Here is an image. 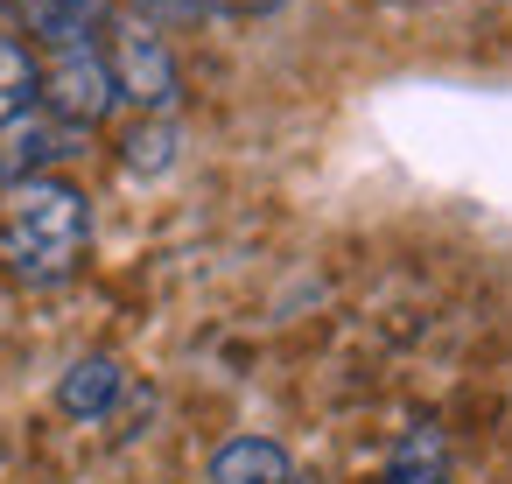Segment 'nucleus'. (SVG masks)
Listing matches in <instances>:
<instances>
[{
    "mask_svg": "<svg viewBox=\"0 0 512 484\" xmlns=\"http://www.w3.org/2000/svg\"><path fill=\"white\" fill-rule=\"evenodd\" d=\"M92 246V197L64 176H22L0 204V267L29 288L64 281Z\"/></svg>",
    "mask_w": 512,
    "mask_h": 484,
    "instance_id": "obj_1",
    "label": "nucleus"
},
{
    "mask_svg": "<svg viewBox=\"0 0 512 484\" xmlns=\"http://www.w3.org/2000/svg\"><path fill=\"white\" fill-rule=\"evenodd\" d=\"M99 50H106V64H113L120 106H134V113H176L183 71H176L169 36H162L148 15H113L106 36H99Z\"/></svg>",
    "mask_w": 512,
    "mask_h": 484,
    "instance_id": "obj_2",
    "label": "nucleus"
},
{
    "mask_svg": "<svg viewBox=\"0 0 512 484\" xmlns=\"http://www.w3.org/2000/svg\"><path fill=\"white\" fill-rule=\"evenodd\" d=\"M113 106H120V85H113V64H106L99 36L92 43H71V50H50V64H43V113H57L64 127L85 134Z\"/></svg>",
    "mask_w": 512,
    "mask_h": 484,
    "instance_id": "obj_3",
    "label": "nucleus"
},
{
    "mask_svg": "<svg viewBox=\"0 0 512 484\" xmlns=\"http://www.w3.org/2000/svg\"><path fill=\"white\" fill-rule=\"evenodd\" d=\"M71 134L78 127H64L57 113H22V120H8V127H0V169H8L15 183L22 176H50V162H64L71 155Z\"/></svg>",
    "mask_w": 512,
    "mask_h": 484,
    "instance_id": "obj_4",
    "label": "nucleus"
},
{
    "mask_svg": "<svg viewBox=\"0 0 512 484\" xmlns=\"http://www.w3.org/2000/svg\"><path fill=\"white\" fill-rule=\"evenodd\" d=\"M15 15H22V36H36L43 50H71L113 22V0H15Z\"/></svg>",
    "mask_w": 512,
    "mask_h": 484,
    "instance_id": "obj_5",
    "label": "nucleus"
},
{
    "mask_svg": "<svg viewBox=\"0 0 512 484\" xmlns=\"http://www.w3.org/2000/svg\"><path fill=\"white\" fill-rule=\"evenodd\" d=\"M120 393H127V365H120L113 351H92V358H78V365L57 379V407H64L71 421H106V414L120 407Z\"/></svg>",
    "mask_w": 512,
    "mask_h": 484,
    "instance_id": "obj_6",
    "label": "nucleus"
},
{
    "mask_svg": "<svg viewBox=\"0 0 512 484\" xmlns=\"http://www.w3.org/2000/svg\"><path fill=\"white\" fill-rule=\"evenodd\" d=\"M204 484H295V456L274 435H232V442H218Z\"/></svg>",
    "mask_w": 512,
    "mask_h": 484,
    "instance_id": "obj_7",
    "label": "nucleus"
},
{
    "mask_svg": "<svg viewBox=\"0 0 512 484\" xmlns=\"http://www.w3.org/2000/svg\"><path fill=\"white\" fill-rule=\"evenodd\" d=\"M176 155H183L176 113H141V120L127 127V141H120V169H127V176H169Z\"/></svg>",
    "mask_w": 512,
    "mask_h": 484,
    "instance_id": "obj_8",
    "label": "nucleus"
},
{
    "mask_svg": "<svg viewBox=\"0 0 512 484\" xmlns=\"http://www.w3.org/2000/svg\"><path fill=\"white\" fill-rule=\"evenodd\" d=\"M36 106H43V64H36V50L22 36L0 29V127L36 113Z\"/></svg>",
    "mask_w": 512,
    "mask_h": 484,
    "instance_id": "obj_9",
    "label": "nucleus"
},
{
    "mask_svg": "<svg viewBox=\"0 0 512 484\" xmlns=\"http://www.w3.org/2000/svg\"><path fill=\"white\" fill-rule=\"evenodd\" d=\"M379 484H449V449H442V435H435V428H414V435L393 449V463L379 470Z\"/></svg>",
    "mask_w": 512,
    "mask_h": 484,
    "instance_id": "obj_10",
    "label": "nucleus"
},
{
    "mask_svg": "<svg viewBox=\"0 0 512 484\" xmlns=\"http://www.w3.org/2000/svg\"><path fill=\"white\" fill-rule=\"evenodd\" d=\"M211 8H225V15H281L288 0H211Z\"/></svg>",
    "mask_w": 512,
    "mask_h": 484,
    "instance_id": "obj_11",
    "label": "nucleus"
},
{
    "mask_svg": "<svg viewBox=\"0 0 512 484\" xmlns=\"http://www.w3.org/2000/svg\"><path fill=\"white\" fill-rule=\"evenodd\" d=\"M141 8H197V0H141Z\"/></svg>",
    "mask_w": 512,
    "mask_h": 484,
    "instance_id": "obj_12",
    "label": "nucleus"
}]
</instances>
